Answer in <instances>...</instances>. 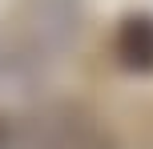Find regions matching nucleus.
I'll list each match as a JSON object with an SVG mask.
<instances>
[{"mask_svg":"<svg viewBox=\"0 0 153 149\" xmlns=\"http://www.w3.org/2000/svg\"><path fill=\"white\" fill-rule=\"evenodd\" d=\"M0 145H4V125H0Z\"/></svg>","mask_w":153,"mask_h":149,"instance_id":"f03ea898","label":"nucleus"},{"mask_svg":"<svg viewBox=\"0 0 153 149\" xmlns=\"http://www.w3.org/2000/svg\"><path fill=\"white\" fill-rule=\"evenodd\" d=\"M113 56L129 73H153V12H129L117 24Z\"/></svg>","mask_w":153,"mask_h":149,"instance_id":"f257e3e1","label":"nucleus"}]
</instances>
